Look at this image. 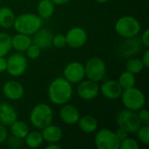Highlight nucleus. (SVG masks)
Listing matches in <instances>:
<instances>
[{
  "instance_id": "nucleus-1",
  "label": "nucleus",
  "mask_w": 149,
  "mask_h": 149,
  "mask_svg": "<svg viewBox=\"0 0 149 149\" xmlns=\"http://www.w3.org/2000/svg\"><path fill=\"white\" fill-rule=\"evenodd\" d=\"M73 94L72 84L64 77L54 79L49 85L47 95L49 100L57 106H62L68 103Z\"/></svg>"
},
{
  "instance_id": "nucleus-2",
  "label": "nucleus",
  "mask_w": 149,
  "mask_h": 149,
  "mask_svg": "<svg viewBox=\"0 0 149 149\" xmlns=\"http://www.w3.org/2000/svg\"><path fill=\"white\" fill-rule=\"evenodd\" d=\"M43 25V19L34 13H23L16 16L13 28L18 33L32 36Z\"/></svg>"
},
{
  "instance_id": "nucleus-3",
  "label": "nucleus",
  "mask_w": 149,
  "mask_h": 149,
  "mask_svg": "<svg viewBox=\"0 0 149 149\" xmlns=\"http://www.w3.org/2000/svg\"><path fill=\"white\" fill-rule=\"evenodd\" d=\"M29 120L35 128L43 129L52 124L53 120V111L48 104L38 103L31 110Z\"/></svg>"
},
{
  "instance_id": "nucleus-4",
  "label": "nucleus",
  "mask_w": 149,
  "mask_h": 149,
  "mask_svg": "<svg viewBox=\"0 0 149 149\" xmlns=\"http://www.w3.org/2000/svg\"><path fill=\"white\" fill-rule=\"evenodd\" d=\"M120 98L126 109L135 112L143 108L147 103L144 93L135 86L124 89Z\"/></svg>"
},
{
  "instance_id": "nucleus-5",
  "label": "nucleus",
  "mask_w": 149,
  "mask_h": 149,
  "mask_svg": "<svg viewBox=\"0 0 149 149\" xmlns=\"http://www.w3.org/2000/svg\"><path fill=\"white\" fill-rule=\"evenodd\" d=\"M114 29L119 36L129 38L138 36L141 31V25L138 19L133 16H122L114 24Z\"/></svg>"
},
{
  "instance_id": "nucleus-6",
  "label": "nucleus",
  "mask_w": 149,
  "mask_h": 149,
  "mask_svg": "<svg viewBox=\"0 0 149 149\" xmlns=\"http://www.w3.org/2000/svg\"><path fill=\"white\" fill-rule=\"evenodd\" d=\"M85 66L86 78L94 82H100L106 77L107 65L105 61L99 57H93L87 59Z\"/></svg>"
},
{
  "instance_id": "nucleus-7",
  "label": "nucleus",
  "mask_w": 149,
  "mask_h": 149,
  "mask_svg": "<svg viewBox=\"0 0 149 149\" xmlns=\"http://www.w3.org/2000/svg\"><path fill=\"white\" fill-rule=\"evenodd\" d=\"M116 122L119 127L127 130L129 134H135L142 125L138 117L137 112L126 108L117 113Z\"/></svg>"
},
{
  "instance_id": "nucleus-8",
  "label": "nucleus",
  "mask_w": 149,
  "mask_h": 149,
  "mask_svg": "<svg viewBox=\"0 0 149 149\" xmlns=\"http://www.w3.org/2000/svg\"><path fill=\"white\" fill-rule=\"evenodd\" d=\"M95 146L98 149H120V140L115 132L108 128L100 129L94 137Z\"/></svg>"
},
{
  "instance_id": "nucleus-9",
  "label": "nucleus",
  "mask_w": 149,
  "mask_h": 149,
  "mask_svg": "<svg viewBox=\"0 0 149 149\" xmlns=\"http://www.w3.org/2000/svg\"><path fill=\"white\" fill-rule=\"evenodd\" d=\"M7 60V67L6 72L11 76V77H20L24 74L28 61L26 57L23 54V52H14L9 56Z\"/></svg>"
},
{
  "instance_id": "nucleus-10",
  "label": "nucleus",
  "mask_w": 149,
  "mask_h": 149,
  "mask_svg": "<svg viewBox=\"0 0 149 149\" xmlns=\"http://www.w3.org/2000/svg\"><path fill=\"white\" fill-rule=\"evenodd\" d=\"M125 40L120 43L118 48V53L120 57L125 58H129L135 57L141 51L143 46L141 38L138 36L129 38H124Z\"/></svg>"
},
{
  "instance_id": "nucleus-11",
  "label": "nucleus",
  "mask_w": 149,
  "mask_h": 149,
  "mask_svg": "<svg viewBox=\"0 0 149 149\" xmlns=\"http://www.w3.org/2000/svg\"><path fill=\"white\" fill-rule=\"evenodd\" d=\"M63 77L71 84H78L86 78L84 64L79 61L68 63L63 70Z\"/></svg>"
},
{
  "instance_id": "nucleus-12",
  "label": "nucleus",
  "mask_w": 149,
  "mask_h": 149,
  "mask_svg": "<svg viewBox=\"0 0 149 149\" xmlns=\"http://www.w3.org/2000/svg\"><path fill=\"white\" fill-rule=\"evenodd\" d=\"M65 38L66 45L73 49H79L86 44L88 35L84 28L75 26L68 30L65 34Z\"/></svg>"
},
{
  "instance_id": "nucleus-13",
  "label": "nucleus",
  "mask_w": 149,
  "mask_h": 149,
  "mask_svg": "<svg viewBox=\"0 0 149 149\" xmlns=\"http://www.w3.org/2000/svg\"><path fill=\"white\" fill-rule=\"evenodd\" d=\"M77 94L83 100H93L100 94V86L97 82L84 79L78 83Z\"/></svg>"
},
{
  "instance_id": "nucleus-14",
  "label": "nucleus",
  "mask_w": 149,
  "mask_h": 149,
  "mask_svg": "<svg viewBox=\"0 0 149 149\" xmlns=\"http://www.w3.org/2000/svg\"><path fill=\"white\" fill-rule=\"evenodd\" d=\"M4 97L12 101L21 100L24 95V89L21 83L17 80H9L5 82L2 88Z\"/></svg>"
},
{
  "instance_id": "nucleus-15",
  "label": "nucleus",
  "mask_w": 149,
  "mask_h": 149,
  "mask_svg": "<svg viewBox=\"0 0 149 149\" xmlns=\"http://www.w3.org/2000/svg\"><path fill=\"white\" fill-rule=\"evenodd\" d=\"M122 87L117 80L108 79L102 83L100 87V93L107 100H114L120 97L122 93Z\"/></svg>"
},
{
  "instance_id": "nucleus-16",
  "label": "nucleus",
  "mask_w": 149,
  "mask_h": 149,
  "mask_svg": "<svg viewBox=\"0 0 149 149\" xmlns=\"http://www.w3.org/2000/svg\"><path fill=\"white\" fill-rule=\"evenodd\" d=\"M59 117L65 124L69 126L75 125L79 120L80 113L75 106L66 103L61 106L59 110Z\"/></svg>"
},
{
  "instance_id": "nucleus-17",
  "label": "nucleus",
  "mask_w": 149,
  "mask_h": 149,
  "mask_svg": "<svg viewBox=\"0 0 149 149\" xmlns=\"http://www.w3.org/2000/svg\"><path fill=\"white\" fill-rule=\"evenodd\" d=\"M53 34L47 28H40L32 35V44L38 45L41 50L48 49L52 46Z\"/></svg>"
},
{
  "instance_id": "nucleus-18",
  "label": "nucleus",
  "mask_w": 149,
  "mask_h": 149,
  "mask_svg": "<svg viewBox=\"0 0 149 149\" xmlns=\"http://www.w3.org/2000/svg\"><path fill=\"white\" fill-rule=\"evenodd\" d=\"M17 120V112L15 107L7 102L0 103V123L5 127H10Z\"/></svg>"
},
{
  "instance_id": "nucleus-19",
  "label": "nucleus",
  "mask_w": 149,
  "mask_h": 149,
  "mask_svg": "<svg viewBox=\"0 0 149 149\" xmlns=\"http://www.w3.org/2000/svg\"><path fill=\"white\" fill-rule=\"evenodd\" d=\"M41 130L44 141H45L48 144L58 143L63 137V131L57 125L50 124Z\"/></svg>"
},
{
  "instance_id": "nucleus-20",
  "label": "nucleus",
  "mask_w": 149,
  "mask_h": 149,
  "mask_svg": "<svg viewBox=\"0 0 149 149\" xmlns=\"http://www.w3.org/2000/svg\"><path fill=\"white\" fill-rule=\"evenodd\" d=\"M31 44L32 39L31 36L17 32L11 37V48L18 52H24Z\"/></svg>"
},
{
  "instance_id": "nucleus-21",
  "label": "nucleus",
  "mask_w": 149,
  "mask_h": 149,
  "mask_svg": "<svg viewBox=\"0 0 149 149\" xmlns=\"http://www.w3.org/2000/svg\"><path fill=\"white\" fill-rule=\"evenodd\" d=\"M79 128L85 134H93L98 130V120L92 115L80 116L78 121Z\"/></svg>"
},
{
  "instance_id": "nucleus-22",
  "label": "nucleus",
  "mask_w": 149,
  "mask_h": 149,
  "mask_svg": "<svg viewBox=\"0 0 149 149\" xmlns=\"http://www.w3.org/2000/svg\"><path fill=\"white\" fill-rule=\"evenodd\" d=\"M15 18L16 15L10 7H0V27L3 29H9L13 27Z\"/></svg>"
},
{
  "instance_id": "nucleus-23",
  "label": "nucleus",
  "mask_w": 149,
  "mask_h": 149,
  "mask_svg": "<svg viewBox=\"0 0 149 149\" xmlns=\"http://www.w3.org/2000/svg\"><path fill=\"white\" fill-rule=\"evenodd\" d=\"M38 15L42 19H49L55 11V4L51 0H40L37 5Z\"/></svg>"
},
{
  "instance_id": "nucleus-24",
  "label": "nucleus",
  "mask_w": 149,
  "mask_h": 149,
  "mask_svg": "<svg viewBox=\"0 0 149 149\" xmlns=\"http://www.w3.org/2000/svg\"><path fill=\"white\" fill-rule=\"evenodd\" d=\"M30 132V127L27 123L17 120L10 126V133L11 135H14L20 139H24L25 136Z\"/></svg>"
},
{
  "instance_id": "nucleus-25",
  "label": "nucleus",
  "mask_w": 149,
  "mask_h": 149,
  "mask_svg": "<svg viewBox=\"0 0 149 149\" xmlns=\"http://www.w3.org/2000/svg\"><path fill=\"white\" fill-rule=\"evenodd\" d=\"M24 142L29 148H38L43 144L44 139L41 132L30 131L24 139Z\"/></svg>"
},
{
  "instance_id": "nucleus-26",
  "label": "nucleus",
  "mask_w": 149,
  "mask_h": 149,
  "mask_svg": "<svg viewBox=\"0 0 149 149\" xmlns=\"http://www.w3.org/2000/svg\"><path fill=\"white\" fill-rule=\"evenodd\" d=\"M117 81L119 82V84L120 85V86L124 90V89H127V88L135 86L136 77L134 74H133L132 72L126 70L120 74Z\"/></svg>"
},
{
  "instance_id": "nucleus-27",
  "label": "nucleus",
  "mask_w": 149,
  "mask_h": 149,
  "mask_svg": "<svg viewBox=\"0 0 149 149\" xmlns=\"http://www.w3.org/2000/svg\"><path fill=\"white\" fill-rule=\"evenodd\" d=\"M144 68L145 66L141 61V58H139L136 57L129 58V59L127 61V64H126V70L132 72L134 75L141 72V71H143Z\"/></svg>"
},
{
  "instance_id": "nucleus-28",
  "label": "nucleus",
  "mask_w": 149,
  "mask_h": 149,
  "mask_svg": "<svg viewBox=\"0 0 149 149\" xmlns=\"http://www.w3.org/2000/svg\"><path fill=\"white\" fill-rule=\"evenodd\" d=\"M11 49V37L6 32H0V57L8 55Z\"/></svg>"
},
{
  "instance_id": "nucleus-29",
  "label": "nucleus",
  "mask_w": 149,
  "mask_h": 149,
  "mask_svg": "<svg viewBox=\"0 0 149 149\" xmlns=\"http://www.w3.org/2000/svg\"><path fill=\"white\" fill-rule=\"evenodd\" d=\"M138 140L143 145L149 144V125H141L136 131Z\"/></svg>"
},
{
  "instance_id": "nucleus-30",
  "label": "nucleus",
  "mask_w": 149,
  "mask_h": 149,
  "mask_svg": "<svg viewBox=\"0 0 149 149\" xmlns=\"http://www.w3.org/2000/svg\"><path fill=\"white\" fill-rule=\"evenodd\" d=\"M7 146L10 148L12 149H19L21 148L24 145V140L23 139H20V138H17L14 135H9L8 134V137L5 141Z\"/></svg>"
},
{
  "instance_id": "nucleus-31",
  "label": "nucleus",
  "mask_w": 149,
  "mask_h": 149,
  "mask_svg": "<svg viewBox=\"0 0 149 149\" xmlns=\"http://www.w3.org/2000/svg\"><path fill=\"white\" fill-rule=\"evenodd\" d=\"M120 148L121 149H139L140 148V145L139 142L131 137H127L126 139H124L123 141H120Z\"/></svg>"
},
{
  "instance_id": "nucleus-32",
  "label": "nucleus",
  "mask_w": 149,
  "mask_h": 149,
  "mask_svg": "<svg viewBox=\"0 0 149 149\" xmlns=\"http://www.w3.org/2000/svg\"><path fill=\"white\" fill-rule=\"evenodd\" d=\"M52 45H53L56 48L61 49L64 48L66 45V38L65 35L58 33L52 36Z\"/></svg>"
},
{
  "instance_id": "nucleus-33",
  "label": "nucleus",
  "mask_w": 149,
  "mask_h": 149,
  "mask_svg": "<svg viewBox=\"0 0 149 149\" xmlns=\"http://www.w3.org/2000/svg\"><path fill=\"white\" fill-rule=\"evenodd\" d=\"M25 52H26V56H27L28 58H30L31 60H34V59H37L40 56V54H41V49L38 45H36L34 44H31L27 48V50L25 51Z\"/></svg>"
},
{
  "instance_id": "nucleus-34",
  "label": "nucleus",
  "mask_w": 149,
  "mask_h": 149,
  "mask_svg": "<svg viewBox=\"0 0 149 149\" xmlns=\"http://www.w3.org/2000/svg\"><path fill=\"white\" fill-rule=\"evenodd\" d=\"M138 117L142 125H149V112L147 108H141L137 111Z\"/></svg>"
},
{
  "instance_id": "nucleus-35",
  "label": "nucleus",
  "mask_w": 149,
  "mask_h": 149,
  "mask_svg": "<svg viewBox=\"0 0 149 149\" xmlns=\"http://www.w3.org/2000/svg\"><path fill=\"white\" fill-rule=\"evenodd\" d=\"M8 137V130L5 126L0 123V145L4 143Z\"/></svg>"
},
{
  "instance_id": "nucleus-36",
  "label": "nucleus",
  "mask_w": 149,
  "mask_h": 149,
  "mask_svg": "<svg viewBox=\"0 0 149 149\" xmlns=\"http://www.w3.org/2000/svg\"><path fill=\"white\" fill-rule=\"evenodd\" d=\"M141 41L143 45V46H145L146 48H148L149 47V30L148 29H146L141 36Z\"/></svg>"
},
{
  "instance_id": "nucleus-37",
  "label": "nucleus",
  "mask_w": 149,
  "mask_h": 149,
  "mask_svg": "<svg viewBox=\"0 0 149 149\" xmlns=\"http://www.w3.org/2000/svg\"><path fill=\"white\" fill-rule=\"evenodd\" d=\"M115 134H116L118 139L120 140V141H123L124 139L127 138L128 135H129V133H128L127 130H125V129H123V128H120V127H119V129L115 132Z\"/></svg>"
},
{
  "instance_id": "nucleus-38",
  "label": "nucleus",
  "mask_w": 149,
  "mask_h": 149,
  "mask_svg": "<svg viewBox=\"0 0 149 149\" xmlns=\"http://www.w3.org/2000/svg\"><path fill=\"white\" fill-rule=\"evenodd\" d=\"M141 61L145 66V68H148L149 67V50L148 48H147V50L144 52L143 55H142V58Z\"/></svg>"
},
{
  "instance_id": "nucleus-39",
  "label": "nucleus",
  "mask_w": 149,
  "mask_h": 149,
  "mask_svg": "<svg viewBox=\"0 0 149 149\" xmlns=\"http://www.w3.org/2000/svg\"><path fill=\"white\" fill-rule=\"evenodd\" d=\"M7 67V60L5 57H0V73L6 72Z\"/></svg>"
},
{
  "instance_id": "nucleus-40",
  "label": "nucleus",
  "mask_w": 149,
  "mask_h": 149,
  "mask_svg": "<svg viewBox=\"0 0 149 149\" xmlns=\"http://www.w3.org/2000/svg\"><path fill=\"white\" fill-rule=\"evenodd\" d=\"M55 5H64L68 3L71 0H51Z\"/></svg>"
},
{
  "instance_id": "nucleus-41",
  "label": "nucleus",
  "mask_w": 149,
  "mask_h": 149,
  "mask_svg": "<svg viewBox=\"0 0 149 149\" xmlns=\"http://www.w3.org/2000/svg\"><path fill=\"white\" fill-rule=\"evenodd\" d=\"M62 147L58 145V143H50L47 147L46 149H61Z\"/></svg>"
},
{
  "instance_id": "nucleus-42",
  "label": "nucleus",
  "mask_w": 149,
  "mask_h": 149,
  "mask_svg": "<svg viewBox=\"0 0 149 149\" xmlns=\"http://www.w3.org/2000/svg\"><path fill=\"white\" fill-rule=\"evenodd\" d=\"M97 3H107L108 0H95Z\"/></svg>"
},
{
  "instance_id": "nucleus-43",
  "label": "nucleus",
  "mask_w": 149,
  "mask_h": 149,
  "mask_svg": "<svg viewBox=\"0 0 149 149\" xmlns=\"http://www.w3.org/2000/svg\"><path fill=\"white\" fill-rule=\"evenodd\" d=\"M1 1H2V0H0V3H1Z\"/></svg>"
}]
</instances>
